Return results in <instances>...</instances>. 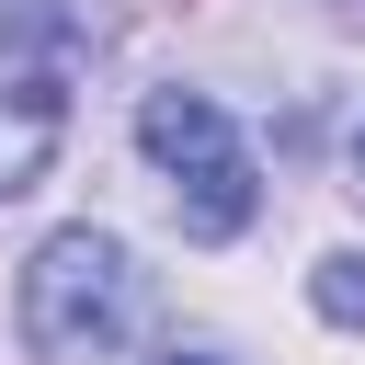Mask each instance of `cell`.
<instances>
[{"instance_id":"5b68a950","label":"cell","mask_w":365,"mask_h":365,"mask_svg":"<svg viewBox=\"0 0 365 365\" xmlns=\"http://www.w3.org/2000/svg\"><path fill=\"white\" fill-rule=\"evenodd\" d=\"M319 319H365V262H354V251L319 262Z\"/></svg>"},{"instance_id":"52a82bcc","label":"cell","mask_w":365,"mask_h":365,"mask_svg":"<svg viewBox=\"0 0 365 365\" xmlns=\"http://www.w3.org/2000/svg\"><path fill=\"white\" fill-rule=\"evenodd\" d=\"M354 171H365V125H354Z\"/></svg>"},{"instance_id":"8992f818","label":"cell","mask_w":365,"mask_h":365,"mask_svg":"<svg viewBox=\"0 0 365 365\" xmlns=\"http://www.w3.org/2000/svg\"><path fill=\"white\" fill-rule=\"evenodd\" d=\"M160 365H228V354H182V342H171V354H160Z\"/></svg>"},{"instance_id":"6da1fadb","label":"cell","mask_w":365,"mask_h":365,"mask_svg":"<svg viewBox=\"0 0 365 365\" xmlns=\"http://www.w3.org/2000/svg\"><path fill=\"white\" fill-rule=\"evenodd\" d=\"M125 319H137V262H125V240L57 228V240L23 262V342H34L46 365H103V354L125 342Z\"/></svg>"},{"instance_id":"277c9868","label":"cell","mask_w":365,"mask_h":365,"mask_svg":"<svg viewBox=\"0 0 365 365\" xmlns=\"http://www.w3.org/2000/svg\"><path fill=\"white\" fill-rule=\"evenodd\" d=\"M57 57V11L46 0H0V68H46Z\"/></svg>"},{"instance_id":"7a4b0ae2","label":"cell","mask_w":365,"mask_h":365,"mask_svg":"<svg viewBox=\"0 0 365 365\" xmlns=\"http://www.w3.org/2000/svg\"><path fill=\"white\" fill-rule=\"evenodd\" d=\"M137 148L171 171V205H182L194 240H240V228H251L262 182H251L240 125H228L205 91H148V103H137Z\"/></svg>"},{"instance_id":"3957f363","label":"cell","mask_w":365,"mask_h":365,"mask_svg":"<svg viewBox=\"0 0 365 365\" xmlns=\"http://www.w3.org/2000/svg\"><path fill=\"white\" fill-rule=\"evenodd\" d=\"M57 137H68V91H57V68H0V205L46 182Z\"/></svg>"}]
</instances>
